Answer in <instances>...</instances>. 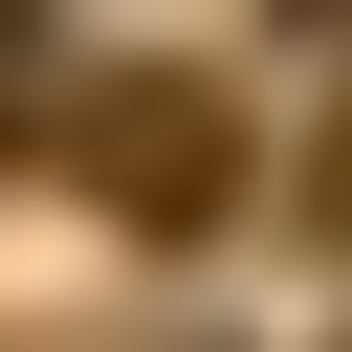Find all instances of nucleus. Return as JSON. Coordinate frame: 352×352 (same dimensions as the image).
I'll return each instance as SVG.
<instances>
[{
  "instance_id": "nucleus-1",
  "label": "nucleus",
  "mask_w": 352,
  "mask_h": 352,
  "mask_svg": "<svg viewBox=\"0 0 352 352\" xmlns=\"http://www.w3.org/2000/svg\"><path fill=\"white\" fill-rule=\"evenodd\" d=\"M44 154H66L132 242H198V220L242 198V110H220V66H66Z\"/></svg>"
},
{
  "instance_id": "nucleus-2",
  "label": "nucleus",
  "mask_w": 352,
  "mask_h": 352,
  "mask_svg": "<svg viewBox=\"0 0 352 352\" xmlns=\"http://www.w3.org/2000/svg\"><path fill=\"white\" fill-rule=\"evenodd\" d=\"M0 110H66L44 88V0H0Z\"/></svg>"
},
{
  "instance_id": "nucleus-3",
  "label": "nucleus",
  "mask_w": 352,
  "mask_h": 352,
  "mask_svg": "<svg viewBox=\"0 0 352 352\" xmlns=\"http://www.w3.org/2000/svg\"><path fill=\"white\" fill-rule=\"evenodd\" d=\"M308 242H352V88H330V154H308Z\"/></svg>"
},
{
  "instance_id": "nucleus-4",
  "label": "nucleus",
  "mask_w": 352,
  "mask_h": 352,
  "mask_svg": "<svg viewBox=\"0 0 352 352\" xmlns=\"http://www.w3.org/2000/svg\"><path fill=\"white\" fill-rule=\"evenodd\" d=\"M308 22H330V44H352V0H308Z\"/></svg>"
}]
</instances>
